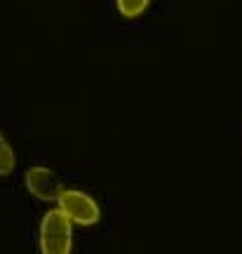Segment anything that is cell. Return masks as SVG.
<instances>
[{
    "label": "cell",
    "mask_w": 242,
    "mask_h": 254,
    "mask_svg": "<svg viewBox=\"0 0 242 254\" xmlns=\"http://www.w3.org/2000/svg\"><path fill=\"white\" fill-rule=\"evenodd\" d=\"M59 212L66 214V219L71 224H80V226H92L97 224L101 212H99L97 200L87 195L85 190H75V189H66L59 195Z\"/></svg>",
    "instance_id": "obj_2"
},
{
    "label": "cell",
    "mask_w": 242,
    "mask_h": 254,
    "mask_svg": "<svg viewBox=\"0 0 242 254\" xmlns=\"http://www.w3.org/2000/svg\"><path fill=\"white\" fill-rule=\"evenodd\" d=\"M118 2V12L127 19H134L139 14H144V9L148 7L151 0H116Z\"/></svg>",
    "instance_id": "obj_5"
},
{
    "label": "cell",
    "mask_w": 242,
    "mask_h": 254,
    "mask_svg": "<svg viewBox=\"0 0 242 254\" xmlns=\"http://www.w3.org/2000/svg\"><path fill=\"white\" fill-rule=\"evenodd\" d=\"M40 252L43 254H71L73 228L71 221L59 209H50L40 221Z\"/></svg>",
    "instance_id": "obj_1"
},
{
    "label": "cell",
    "mask_w": 242,
    "mask_h": 254,
    "mask_svg": "<svg viewBox=\"0 0 242 254\" xmlns=\"http://www.w3.org/2000/svg\"><path fill=\"white\" fill-rule=\"evenodd\" d=\"M24 184H26L28 193L36 195L38 200H43V202H57L63 190L59 177L52 170L40 167V165L38 167H28L24 172Z\"/></svg>",
    "instance_id": "obj_3"
},
{
    "label": "cell",
    "mask_w": 242,
    "mask_h": 254,
    "mask_svg": "<svg viewBox=\"0 0 242 254\" xmlns=\"http://www.w3.org/2000/svg\"><path fill=\"white\" fill-rule=\"evenodd\" d=\"M14 165H17V155H14V151H12V146L7 144V139L0 134V177L12 174Z\"/></svg>",
    "instance_id": "obj_4"
}]
</instances>
